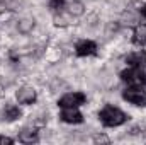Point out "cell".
Instances as JSON below:
<instances>
[{
    "label": "cell",
    "instance_id": "15",
    "mask_svg": "<svg viewBox=\"0 0 146 145\" xmlns=\"http://www.w3.org/2000/svg\"><path fill=\"white\" fill-rule=\"evenodd\" d=\"M0 144L2 145H10V144H14V140H12V138H9V137H0Z\"/></svg>",
    "mask_w": 146,
    "mask_h": 145
},
{
    "label": "cell",
    "instance_id": "1",
    "mask_svg": "<svg viewBox=\"0 0 146 145\" xmlns=\"http://www.w3.org/2000/svg\"><path fill=\"white\" fill-rule=\"evenodd\" d=\"M99 119L102 121L104 126H110V128H112V126H121V125H124V123L129 119V116H127L124 111H121L119 108L106 106V108L99 113Z\"/></svg>",
    "mask_w": 146,
    "mask_h": 145
},
{
    "label": "cell",
    "instance_id": "8",
    "mask_svg": "<svg viewBox=\"0 0 146 145\" xmlns=\"http://www.w3.org/2000/svg\"><path fill=\"white\" fill-rule=\"evenodd\" d=\"M126 63L129 67H139V65H145L146 63V51L145 50H139V51H133L126 56Z\"/></svg>",
    "mask_w": 146,
    "mask_h": 145
},
{
    "label": "cell",
    "instance_id": "6",
    "mask_svg": "<svg viewBox=\"0 0 146 145\" xmlns=\"http://www.w3.org/2000/svg\"><path fill=\"white\" fill-rule=\"evenodd\" d=\"M60 118H61V121L70 123V125H78L83 121V114L76 108H63V111L60 113Z\"/></svg>",
    "mask_w": 146,
    "mask_h": 145
},
{
    "label": "cell",
    "instance_id": "12",
    "mask_svg": "<svg viewBox=\"0 0 146 145\" xmlns=\"http://www.w3.org/2000/svg\"><path fill=\"white\" fill-rule=\"evenodd\" d=\"M83 3L82 2H72L70 3V14L72 15H82L83 14Z\"/></svg>",
    "mask_w": 146,
    "mask_h": 145
},
{
    "label": "cell",
    "instance_id": "11",
    "mask_svg": "<svg viewBox=\"0 0 146 145\" xmlns=\"http://www.w3.org/2000/svg\"><path fill=\"white\" fill-rule=\"evenodd\" d=\"M21 114H22V111H21L19 106L9 104V106L5 108V118H7L9 121H15V119H19V118H21Z\"/></svg>",
    "mask_w": 146,
    "mask_h": 145
},
{
    "label": "cell",
    "instance_id": "5",
    "mask_svg": "<svg viewBox=\"0 0 146 145\" xmlns=\"http://www.w3.org/2000/svg\"><path fill=\"white\" fill-rule=\"evenodd\" d=\"M75 53L78 56H92V55L97 53V44L94 41H90V39H82V41L76 43Z\"/></svg>",
    "mask_w": 146,
    "mask_h": 145
},
{
    "label": "cell",
    "instance_id": "17",
    "mask_svg": "<svg viewBox=\"0 0 146 145\" xmlns=\"http://www.w3.org/2000/svg\"><path fill=\"white\" fill-rule=\"evenodd\" d=\"M141 14H143V17H146V5L141 7Z\"/></svg>",
    "mask_w": 146,
    "mask_h": 145
},
{
    "label": "cell",
    "instance_id": "14",
    "mask_svg": "<svg viewBox=\"0 0 146 145\" xmlns=\"http://www.w3.org/2000/svg\"><path fill=\"white\" fill-rule=\"evenodd\" d=\"M33 28H34V21H31V19H26V21L19 22V31H22V33H27Z\"/></svg>",
    "mask_w": 146,
    "mask_h": 145
},
{
    "label": "cell",
    "instance_id": "9",
    "mask_svg": "<svg viewBox=\"0 0 146 145\" xmlns=\"http://www.w3.org/2000/svg\"><path fill=\"white\" fill-rule=\"evenodd\" d=\"M37 140H39V135L36 128H24L19 133V142L22 144H36Z\"/></svg>",
    "mask_w": 146,
    "mask_h": 145
},
{
    "label": "cell",
    "instance_id": "16",
    "mask_svg": "<svg viewBox=\"0 0 146 145\" xmlns=\"http://www.w3.org/2000/svg\"><path fill=\"white\" fill-rule=\"evenodd\" d=\"M94 140H95V142H106V144L109 142V138H107V137H95Z\"/></svg>",
    "mask_w": 146,
    "mask_h": 145
},
{
    "label": "cell",
    "instance_id": "3",
    "mask_svg": "<svg viewBox=\"0 0 146 145\" xmlns=\"http://www.w3.org/2000/svg\"><path fill=\"white\" fill-rule=\"evenodd\" d=\"M122 97L134 106H146V91H143V87H127L122 92Z\"/></svg>",
    "mask_w": 146,
    "mask_h": 145
},
{
    "label": "cell",
    "instance_id": "13",
    "mask_svg": "<svg viewBox=\"0 0 146 145\" xmlns=\"http://www.w3.org/2000/svg\"><path fill=\"white\" fill-rule=\"evenodd\" d=\"M49 9L53 10V12H58V10H61V9H65V5H66V2L65 0H49Z\"/></svg>",
    "mask_w": 146,
    "mask_h": 145
},
{
    "label": "cell",
    "instance_id": "10",
    "mask_svg": "<svg viewBox=\"0 0 146 145\" xmlns=\"http://www.w3.org/2000/svg\"><path fill=\"white\" fill-rule=\"evenodd\" d=\"M133 43L136 46H146V24H139L133 31Z\"/></svg>",
    "mask_w": 146,
    "mask_h": 145
},
{
    "label": "cell",
    "instance_id": "2",
    "mask_svg": "<svg viewBox=\"0 0 146 145\" xmlns=\"http://www.w3.org/2000/svg\"><path fill=\"white\" fill-rule=\"evenodd\" d=\"M121 80L129 87H146V63L139 67H129L121 72Z\"/></svg>",
    "mask_w": 146,
    "mask_h": 145
},
{
    "label": "cell",
    "instance_id": "7",
    "mask_svg": "<svg viewBox=\"0 0 146 145\" xmlns=\"http://www.w3.org/2000/svg\"><path fill=\"white\" fill-rule=\"evenodd\" d=\"M36 99H37L36 91L31 89V87H22V89L17 91V101L21 104H33Z\"/></svg>",
    "mask_w": 146,
    "mask_h": 145
},
{
    "label": "cell",
    "instance_id": "4",
    "mask_svg": "<svg viewBox=\"0 0 146 145\" xmlns=\"http://www.w3.org/2000/svg\"><path fill=\"white\" fill-rule=\"evenodd\" d=\"M85 103H87V96L83 92H68L58 101V106L60 108H78Z\"/></svg>",
    "mask_w": 146,
    "mask_h": 145
}]
</instances>
